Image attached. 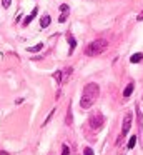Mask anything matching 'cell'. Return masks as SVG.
<instances>
[{
  "mask_svg": "<svg viewBox=\"0 0 143 155\" xmlns=\"http://www.w3.org/2000/svg\"><path fill=\"white\" fill-rule=\"evenodd\" d=\"M100 95V87L96 84H86L85 88H83V94H82V98H80V107L82 108H90L93 104L96 102Z\"/></svg>",
  "mask_w": 143,
  "mask_h": 155,
  "instance_id": "6da1fadb",
  "label": "cell"
},
{
  "mask_svg": "<svg viewBox=\"0 0 143 155\" xmlns=\"http://www.w3.org/2000/svg\"><path fill=\"white\" fill-rule=\"evenodd\" d=\"M106 47H108V42H106L105 38H96V40L90 42L85 47V55H88V57H96V55L103 54V52L106 50Z\"/></svg>",
  "mask_w": 143,
  "mask_h": 155,
  "instance_id": "7a4b0ae2",
  "label": "cell"
},
{
  "mask_svg": "<svg viewBox=\"0 0 143 155\" xmlns=\"http://www.w3.org/2000/svg\"><path fill=\"white\" fill-rule=\"evenodd\" d=\"M88 122H90V127H92L93 130H100V128L103 127V124H105V117L102 115V112H93V114L90 115Z\"/></svg>",
  "mask_w": 143,
  "mask_h": 155,
  "instance_id": "3957f363",
  "label": "cell"
},
{
  "mask_svg": "<svg viewBox=\"0 0 143 155\" xmlns=\"http://www.w3.org/2000/svg\"><path fill=\"white\" fill-rule=\"evenodd\" d=\"M130 128H132V115H130V114H126V115H125V120H123L122 135H120V138H118V143H120V140H122V138H123V137H125V135L130 132Z\"/></svg>",
  "mask_w": 143,
  "mask_h": 155,
  "instance_id": "277c9868",
  "label": "cell"
},
{
  "mask_svg": "<svg viewBox=\"0 0 143 155\" xmlns=\"http://www.w3.org/2000/svg\"><path fill=\"white\" fill-rule=\"evenodd\" d=\"M60 10H62V15L58 17V22H60V24H63V22L67 20V17H68V5L62 4V5H60Z\"/></svg>",
  "mask_w": 143,
  "mask_h": 155,
  "instance_id": "5b68a950",
  "label": "cell"
},
{
  "mask_svg": "<svg viewBox=\"0 0 143 155\" xmlns=\"http://www.w3.org/2000/svg\"><path fill=\"white\" fill-rule=\"evenodd\" d=\"M67 40H68V44H70L68 55H72V54H73V50H75V47H76V40H75V37H73L72 34H67Z\"/></svg>",
  "mask_w": 143,
  "mask_h": 155,
  "instance_id": "8992f818",
  "label": "cell"
},
{
  "mask_svg": "<svg viewBox=\"0 0 143 155\" xmlns=\"http://www.w3.org/2000/svg\"><path fill=\"white\" fill-rule=\"evenodd\" d=\"M37 14H38V7H35V8H33V10H32V14H30V15H28V17H27V18H25V20H23V25H25V27H27V25H28V24H30V22H32V20H33V18H35V17H37Z\"/></svg>",
  "mask_w": 143,
  "mask_h": 155,
  "instance_id": "52a82bcc",
  "label": "cell"
},
{
  "mask_svg": "<svg viewBox=\"0 0 143 155\" xmlns=\"http://www.w3.org/2000/svg\"><path fill=\"white\" fill-rule=\"evenodd\" d=\"M50 22H52L50 15H43V17L40 18V27H42V28H47V27L50 25Z\"/></svg>",
  "mask_w": 143,
  "mask_h": 155,
  "instance_id": "ba28073f",
  "label": "cell"
},
{
  "mask_svg": "<svg viewBox=\"0 0 143 155\" xmlns=\"http://www.w3.org/2000/svg\"><path fill=\"white\" fill-rule=\"evenodd\" d=\"M133 88H135V85H133V82H132V84H128V85H126V87H125V90H123V97H130V95H132L133 94Z\"/></svg>",
  "mask_w": 143,
  "mask_h": 155,
  "instance_id": "9c48e42d",
  "label": "cell"
},
{
  "mask_svg": "<svg viewBox=\"0 0 143 155\" xmlns=\"http://www.w3.org/2000/svg\"><path fill=\"white\" fill-rule=\"evenodd\" d=\"M143 60V54H133L132 57H130V62H132V64H138V62H141Z\"/></svg>",
  "mask_w": 143,
  "mask_h": 155,
  "instance_id": "30bf717a",
  "label": "cell"
},
{
  "mask_svg": "<svg viewBox=\"0 0 143 155\" xmlns=\"http://www.w3.org/2000/svg\"><path fill=\"white\" fill-rule=\"evenodd\" d=\"M42 48H43V44H42V42H40V44L33 45V47H28V48H27V52H32V54H35V52L42 50Z\"/></svg>",
  "mask_w": 143,
  "mask_h": 155,
  "instance_id": "8fae6325",
  "label": "cell"
},
{
  "mask_svg": "<svg viewBox=\"0 0 143 155\" xmlns=\"http://www.w3.org/2000/svg\"><path fill=\"white\" fill-rule=\"evenodd\" d=\"M53 78H55V80L60 84V82L63 80V72H60V70H58V72H55V74H53Z\"/></svg>",
  "mask_w": 143,
  "mask_h": 155,
  "instance_id": "7c38bea8",
  "label": "cell"
},
{
  "mask_svg": "<svg viewBox=\"0 0 143 155\" xmlns=\"http://www.w3.org/2000/svg\"><path fill=\"white\" fill-rule=\"evenodd\" d=\"M72 124V105L68 107V114H67V125Z\"/></svg>",
  "mask_w": 143,
  "mask_h": 155,
  "instance_id": "4fadbf2b",
  "label": "cell"
},
{
  "mask_svg": "<svg viewBox=\"0 0 143 155\" xmlns=\"http://www.w3.org/2000/svg\"><path fill=\"white\" fill-rule=\"evenodd\" d=\"M135 145H136V137H135V135H133V137H132V138H130V140H128V148H133V147H135Z\"/></svg>",
  "mask_w": 143,
  "mask_h": 155,
  "instance_id": "5bb4252c",
  "label": "cell"
},
{
  "mask_svg": "<svg viewBox=\"0 0 143 155\" xmlns=\"http://www.w3.org/2000/svg\"><path fill=\"white\" fill-rule=\"evenodd\" d=\"M83 155H95V153H93V148L85 147V150H83Z\"/></svg>",
  "mask_w": 143,
  "mask_h": 155,
  "instance_id": "9a60e30c",
  "label": "cell"
},
{
  "mask_svg": "<svg viewBox=\"0 0 143 155\" xmlns=\"http://www.w3.org/2000/svg\"><path fill=\"white\" fill-rule=\"evenodd\" d=\"M10 4H12V0H2V7L3 8H8Z\"/></svg>",
  "mask_w": 143,
  "mask_h": 155,
  "instance_id": "2e32d148",
  "label": "cell"
},
{
  "mask_svg": "<svg viewBox=\"0 0 143 155\" xmlns=\"http://www.w3.org/2000/svg\"><path fill=\"white\" fill-rule=\"evenodd\" d=\"M62 155H70V148L67 147V145H63V147H62Z\"/></svg>",
  "mask_w": 143,
  "mask_h": 155,
  "instance_id": "e0dca14e",
  "label": "cell"
},
{
  "mask_svg": "<svg viewBox=\"0 0 143 155\" xmlns=\"http://www.w3.org/2000/svg\"><path fill=\"white\" fill-rule=\"evenodd\" d=\"M136 18H138V22H141V20H143V12H141V14H140V15H138V17H136Z\"/></svg>",
  "mask_w": 143,
  "mask_h": 155,
  "instance_id": "ac0fdd59",
  "label": "cell"
}]
</instances>
